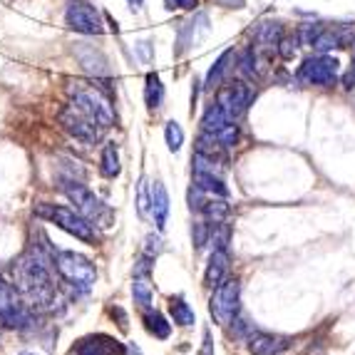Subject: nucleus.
<instances>
[{
	"label": "nucleus",
	"instance_id": "obj_17",
	"mask_svg": "<svg viewBox=\"0 0 355 355\" xmlns=\"http://www.w3.org/2000/svg\"><path fill=\"white\" fill-rule=\"evenodd\" d=\"M194 187L196 189H202L204 194H211V196H229V189H226L224 179L219 177L216 172H194Z\"/></svg>",
	"mask_w": 355,
	"mask_h": 355
},
{
	"label": "nucleus",
	"instance_id": "obj_39",
	"mask_svg": "<svg viewBox=\"0 0 355 355\" xmlns=\"http://www.w3.org/2000/svg\"><path fill=\"white\" fill-rule=\"evenodd\" d=\"M20 355H35V353H20Z\"/></svg>",
	"mask_w": 355,
	"mask_h": 355
},
{
	"label": "nucleus",
	"instance_id": "obj_27",
	"mask_svg": "<svg viewBox=\"0 0 355 355\" xmlns=\"http://www.w3.org/2000/svg\"><path fill=\"white\" fill-rule=\"evenodd\" d=\"M234 60V50H226L224 55H221L216 62L211 65V70L207 72V89H214V87H219L221 83V77H224V72L229 70V62Z\"/></svg>",
	"mask_w": 355,
	"mask_h": 355
},
{
	"label": "nucleus",
	"instance_id": "obj_20",
	"mask_svg": "<svg viewBox=\"0 0 355 355\" xmlns=\"http://www.w3.org/2000/svg\"><path fill=\"white\" fill-rule=\"evenodd\" d=\"M199 211L207 216L209 224H219V221L229 219L231 209H229V204L224 202V196H219V199L214 196V199H204V204L199 207Z\"/></svg>",
	"mask_w": 355,
	"mask_h": 355
},
{
	"label": "nucleus",
	"instance_id": "obj_9",
	"mask_svg": "<svg viewBox=\"0 0 355 355\" xmlns=\"http://www.w3.org/2000/svg\"><path fill=\"white\" fill-rule=\"evenodd\" d=\"M251 102H254V89L246 83H241V80L224 85V87H219V92H216V105H219L221 110L229 114V119H234V122L246 114Z\"/></svg>",
	"mask_w": 355,
	"mask_h": 355
},
{
	"label": "nucleus",
	"instance_id": "obj_12",
	"mask_svg": "<svg viewBox=\"0 0 355 355\" xmlns=\"http://www.w3.org/2000/svg\"><path fill=\"white\" fill-rule=\"evenodd\" d=\"M125 343H119L117 338L95 333V336H85L72 345L70 355H125Z\"/></svg>",
	"mask_w": 355,
	"mask_h": 355
},
{
	"label": "nucleus",
	"instance_id": "obj_31",
	"mask_svg": "<svg viewBox=\"0 0 355 355\" xmlns=\"http://www.w3.org/2000/svg\"><path fill=\"white\" fill-rule=\"evenodd\" d=\"M209 231H211V224L209 221H196L194 229H191V236H194V246L202 249L204 243L209 241Z\"/></svg>",
	"mask_w": 355,
	"mask_h": 355
},
{
	"label": "nucleus",
	"instance_id": "obj_1",
	"mask_svg": "<svg viewBox=\"0 0 355 355\" xmlns=\"http://www.w3.org/2000/svg\"><path fill=\"white\" fill-rule=\"evenodd\" d=\"M55 254L48 246V239L42 243H33L15 263H12V281L18 291L33 306H48L55 296Z\"/></svg>",
	"mask_w": 355,
	"mask_h": 355
},
{
	"label": "nucleus",
	"instance_id": "obj_8",
	"mask_svg": "<svg viewBox=\"0 0 355 355\" xmlns=\"http://www.w3.org/2000/svg\"><path fill=\"white\" fill-rule=\"evenodd\" d=\"M60 125L65 127L75 139H80V142H85V144H95L102 137V127L97 125L87 112H83L77 105H72V102L67 107H62Z\"/></svg>",
	"mask_w": 355,
	"mask_h": 355
},
{
	"label": "nucleus",
	"instance_id": "obj_35",
	"mask_svg": "<svg viewBox=\"0 0 355 355\" xmlns=\"http://www.w3.org/2000/svg\"><path fill=\"white\" fill-rule=\"evenodd\" d=\"M137 202H139V214H142V216H147V207H149V199H147V182H142V187H139Z\"/></svg>",
	"mask_w": 355,
	"mask_h": 355
},
{
	"label": "nucleus",
	"instance_id": "obj_15",
	"mask_svg": "<svg viewBox=\"0 0 355 355\" xmlns=\"http://www.w3.org/2000/svg\"><path fill=\"white\" fill-rule=\"evenodd\" d=\"M77 60H80V65L89 72V75L95 77V85L100 80H105L110 75V67H107V58L95 48H77Z\"/></svg>",
	"mask_w": 355,
	"mask_h": 355
},
{
	"label": "nucleus",
	"instance_id": "obj_28",
	"mask_svg": "<svg viewBox=\"0 0 355 355\" xmlns=\"http://www.w3.org/2000/svg\"><path fill=\"white\" fill-rule=\"evenodd\" d=\"M261 45H266V48H279V40H281V25L279 23H263L256 33Z\"/></svg>",
	"mask_w": 355,
	"mask_h": 355
},
{
	"label": "nucleus",
	"instance_id": "obj_4",
	"mask_svg": "<svg viewBox=\"0 0 355 355\" xmlns=\"http://www.w3.org/2000/svg\"><path fill=\"white\" fill-rule=\"evenodd\" d=\"M60 189L65 191L67 199L75 204L77 211L83 214V216H87L95 226H105L107 229V226L114 224V211L107 207L102 199H97L85 184L75 182V179H62V182H60Z\"/></svg>",
	"mask_w": 355,
	"mask_h": 355
},
{
	"label": "nucleus",
	"instance_id": "obj_32",
	"mask_svg": "<svg viewBox=\"0 0 355 355\" xmlns=\"http://www.w3.org/2000/svg\"><path fill=\"white\" fill-rule=\"evenodd\" d=\"M159 251H162V239L154 236V234H149V236L144 239V256L154 259V256H159Z\"/></svg>",
	"mask_w": 355,
	"mask_h": 355
},
{
	"label": "nucleus",
	"instance_id": "obj_23",
	"mask_svg": "<svg viewBox=\"0 0 355 355\" xmlns=\"http://www.w3.org/2000/svg\"><path fill=\"white\" fill-rule=\"evenodd\" d=\"M144 102H147L149 110H159L162 102H164V85H162L159 75L157 72H149L147 85H144Z\"/></svg>",
	"mask_w": 355,
	"mask_h": 355
},
{
	"label": "nucleus",
	"instance_id": "obj_19",
	"mask_svg": "<svg viewBox=\"0 0 355 355\" xmlns=\"http://www.w3.org/2000/svg\"><path fill=\"white\" fill-rule=\"evenodd\" d=\"M169 313H172V320L177 326H194L196 323V315L191 311V306L184 301V296H172L169 298Z\"/></svg>",
	"mask_w": 355,
	"mask_h": 355
},
{
	"label": "nucleus",
	"instance_id": "obj_5",
	"mask_svg": "<svg viewBox=\"0 0 355 355\" xmlns=\"http://www.w3.org/2000/svg\"><path fill=\"white\" fill-rule=\"evenodd\" d=\"M70 92H72V105H77L83 112H87L102 130L114 125L112 102H110V97H107V92L102 87H97V85L75 83V87H72Z\"/></svg>",
	"mask_w": 355,
	"mask_h": 355
},
{
	"label": "nucleus",
	"instance_id": "obj_34",
	"mask_svg": "<svg viewBox=\"0 0 355 355\" xmlns=\"http://www.w3.org/2000/svg\"><path fill=\"white\" fill-rule=\"evenodd\" d=\"M166 8L169 10H174V8H182V10H196V6H199V0H164Z\"/></svg>",
	"mask_w": 355,
	"mask_h": 355
},
{
	"label": "nucleus",
	"instance_id": "obj_2",
	"mask_svg": "<svg viewBox=\"0 0 355 355\" xmlns=\"http://www.w3.org/2000/svg\"><path fill=\"white\" fill-rule=\"evenodd\" d=\"M35 216L45 221H53L55 226H60L62 231H67L70 236L80 239V241L89 243V246H95L97 243V231H95V224L83 216V214L77 211V209H70V207H55V204H37L35 207Z\"/></svg>",
	"mask_w": 355,
	"mask_h": 355
},
{
	"label": "nucleus",
	"instance_id": "obj_29",
	"mask_svg": "<svg viewBox=\"0 0 355 355\" xmlns=\"http://www.w3.org/2000/svg\"><path fill=\"white\" fill-rule=\"evenodd\" d=\"M164 139H166V147L172 149V152H179V149H182V144H184V130L177 125V122H166Z\"/></svg>",
	"mask_w": 355,
	"mask_h": 355
},
{
	"label": "nucleus",
	"instance_id": "obj_6",
	"mask_svg": "<svg viewBox=\"0 0 355 355\" xmlns=\"http://www.w3.org/2000/svg\"><path fill=\"white\" fill-rule=\"evenodd\" d=\"M239 301H241V284L239 279H224L216 288L214 296L209 298V311L219 326H231L239 318Z\"/></svg>",
	"mask_w": 355,
	"mask_h": 355
},
{
	"label": "nucleus",
	"instance_id": "obj_25",
	"mask_svg": "<svg viewBox=\"0 0 355 355\" xmlns=\"http://www.w3.org/2000/svg\"><path fill=\"white\" fill-rule=\"evenodd\" d=\"M343 45V37H340V33L333 28H320L318 37L313 40V45L311 48L318 50V53H331L333 48H340Z\"/></svg>",
	"mask_w": 355,
	"mask_h": 355
},
{
	"label": "nucleus",
	"instance_id": "obj_22",
	"mask_svg": "<svg viewBox=\"0 0 355 355\" xmlns=\"http://www.w3.org/2000/svg\"><path fill=\"white\" fill-rule=\"evenodd\" d=\"M100 172L105 174L107 179H114L119 172H122V166H119V152H117V144L114 142H107L105 149H102Z\"/></svg>",
	"mask_w": 355,
	"mask_h": 355
},
{
	"label": "nucleus",
	"instance_id": "obj_33",
	"mask_svg": "<svg viewBox=\"0 0 355 355\" xmlns=\"http://www.w3.org/2000/svg\"><path fill=\"white\" fill-rule=\"evenodd\" d=\"M276 50H279L284 60H291L293 55H296V40H293V37H281L279 48H276Z\"/></svg>",
	"mask_w": 355,
	"mask_h": 355
},
{
	"label": "nucleus",
	"instance_id": "obj_7",
	"mask_svg": "<svg viewBox=\"0 0 355 355\" xmlns=\"http://www.w3.org/2000/svg\"><path fill=\"white\" fill-rule=\"evenodd\" d=\"M338 70H340V62L331 55L320 53L315 58L303 60V65L298 67V80L303 85H315V87H331L336 85Z\"/></svg>",
	"mask_w": 355,
	"mask_h": 355
},
{
	"label": "nucleus",
	"instance_id": "obj_21",
	"mask_svg": "<svg viewBox=\"0 0 355 355\" xmlns=\"http://www.w3.org/2000/svg\"><path fill=\"white\" fill-rule=\"evenodd\" d=\"M229 122H234V119H229V114H226L224 110H221V107L214 102V105L207 107V112H204V117H202V130L216 135V132H219L221 127L229 125Z\"/></svg>",
	"mask_w": 355,
	"mask_h": 355
},
{
	"label": "nucleus",
	"instance_id": "obj_30",
	"mask_svg": "<svg viewBox=\"0 0 355 355\" xmlns=\"http://www.w3.org/2000/svg\"><path fill=\"white\" fill-rule=\"evenodd\" d=\"M214 137L219 139L224 149H231V147H236V144H239V137H241V135H239V125H236V122H229V125L221 127V130L216 132Z\"/></svg>",
	"mask_w": 355,
	"mask_h": 355
},
{
	"label": "nucleus",
	"instance_id": "obj_37",
	"mask_svg": "<svg viewBox=\"0 0 355 355\" xmlns=\"http://www.w3.org/2000/svg\"><path fill=\"white\" fill-rule=\"evenodd\" d=\"M202 355H214V343H211V333H204V350Z\"/></svg>",
	"mask_w": 355,
	"mask_h": 355
},
{
	"label": "nucleus",
	"instance_id": "obj_26",
	"mask_svg": "<svg viewBox=\"0 0 355 355\" xmlns=\"http://www.w3.org/2000/svg\"><path fill=\"white\" fill-rule=\"evenodd\" d=\"M196 154H204V157H211V159H221L224 154V147L211 132H202L199 139H196Z\"/></svg>",
	"mask_w": 355,
	"mask_h": 355
},
{
	"label": "nucleus",
	"instance_id": "obj_36",
	"mask_svg": "<svg viewBox=\"0 0 355 355\" xmlns=\"http://www.w3.org/2000/svg\"><path fill=\"white\" fill-rule=\"evenodd\" d=\"M214 3L221 8H243L246 6V0H214Z\"/></svg>",
	"mask_w": 355,
	"mask_h": 355
},
{
	"label": "nucleus",
	"instance_id": "obj_13",
	"mask_svg": "<svg viewBox=\"0 0 355 355\" xmlns=\"http://www.w3.org/2000/svg\"><path fill=\"white\" fill-rule=\"evenodd\" d=\"M246 348H249L251 355H284L288 350V340L281 336H273V333L251 331Z\"/></svg>",
	"mask_w": 355,
	"mask_h": 355
},
{
	"label": "nucleus",
	"instance_id": "obj_38",
	"mask_svg": "<svg viewBox=\"0 0 355 355\" xmlns=\"http://www.w3.org/2000/svg\"><path fill=\"white\" fill-rule=\"evenodd\" d=\"M127 3H130V8L135 12H139V10H142V6H144V0H127Z\"/></svg>",
	"mask_w": 355,
	"mask_h": 355
},
{
	"label": "nucleus",
	"instance_id": "obj_18",
	"mask_svg": "<svg viewBox=\"0 0 355 355\" xmlns=\"http://www.w3.org/2000/svg\"><path fill=\"white\" fill-rule=\"evenodd\" d=\"M207 15L204 12H199V15H194L191 20H187V23H182V28H179V40H177V55H184L187 50L194 45L196 40H199V35H196V28L202 23H207Z\"/></svg>",
	"mask_w": 355,
	"mask_h": 355
},
{
	"label": "nucleus",
	"instance_id": "obj_3",
	"mask_svg": "<svg viewBox=\"0 0 355 355\" xmlns=\"http://www.w3.org/2000/svg\"><path fill=\"white\" fill-rule=\"evenodd\" d=\"M55 271L60 273V279L70 284L77 293H87L92 291L97 281V268L95 263L83 254L75 251H58L55 254Z\"/></svg>",
	"mask_w": 355,
	"mask_h": 355
},
{
	"label": "nucleus",
	"instance_id": "obj_24",
	"mask_svg": "<svg viewBox=\"0 0 355 355\" xmlns=\"http://www.w3.org/2000/svg\"><path fill=\"white\" fill-rule=\"evenodd\" d=\"M144 326H147V331L152 333L154 338H159V340H166L169 333H172V326L166 323V318L159 311H147V313H144Z\"/></svg>",
	"mask_w": 355,
	"mask_h": 355
},
{
	"label": "nucleus",
	"instance_id": "obj_14",
	"mask_svg": "<svg viewBox=\"0 0 355 355\" xmlns=\"http://www.w3.org/2000/svg\"><path fill=\"white\" fill-rule=\"evenodd\" d=\"M226 271H229V249H214L211 256H209L204 284H207L209 288H216V286L226 279Z\"/></svg>",
	"mask_w": 355,
	"mask_h": 355
},
{
	"label": "nucleus",
	"instance_id": "obj_16",
	"mask_svg": "<svg viewBox=\"0 0 355 355\" xmlns=\"http://www.w3.org/2000/svg\"><path fill=\"white\" fill-rule=\"evenodd\" d=\"M149 207H152V216L157 229H164L166 216H169V194H166V187L162 182L152 184V191H149Z\"/></svg>",
	"mask_w": 355,
	"mask_h": 355
},
{
	"label": "nucleus",
	"instance_id": "obj_11",
	"mask_svg": "<svg viewBox=\"0 0 355 355\" xmlns=\"http://www.w3.org/2000/svg\"><path fill=\"white\" fill-rule=\"evenodd\" d=\"M65 23L70 25L75 33H83V35H102L105 28H102L100 12L92 6L83 3V0H72L65 10Z\"/></svg>",
	"mask_w": 355,
	"mask_h": 355
},
{
	"label": "nucleus",
	"instance_id": "obj_10",
	"mask_svg": "<svg viewBox=\"0 0 355 355\" xmlns=\"http://www.w3.org/2000/svg\"><path fill=\"white\" fill-rule=\"evenodd\" d=\"M0 326L6 328H28L30 313L23 308L18 293L10 284L0 279Z\"/></svg>",
	"mask_w": 355,
	"mask_h": 355
}]
</instances>
